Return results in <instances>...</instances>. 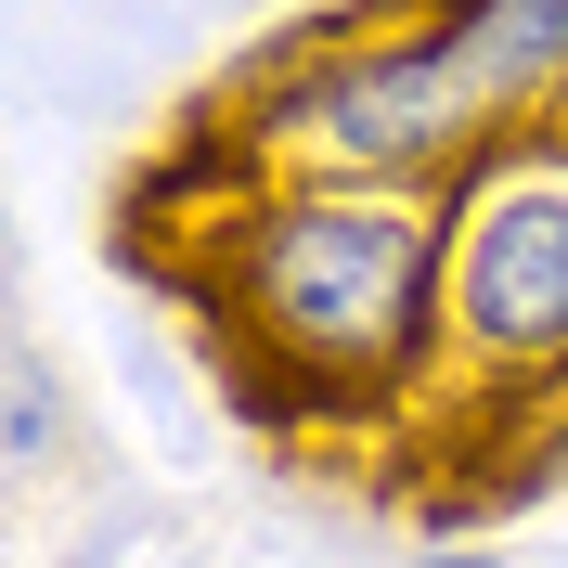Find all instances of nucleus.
Instances as JSON below:
<instances>
[{
    "label": "nucleus",
    "instance_id": "1",
    "mask_svg": "<svg viewBox=\"0 0 568 568\" xmlns=\"http://www.w3.org/2000/svg\"><path fill=\"white\" fill-rule=\"evenodd\" d=\"M181 297L272 414L414 426L439 375V207L426 194H323V181H207L181 220Z\"/></svg>",
    "mask_w": 568,
    "mask_h": 568
},
{
    "label": "nucleus",
    "instance_id": "4",
    "mask_svg": "<svg viewBox=\"0 0 568 568\" xmlns=\"http://www.w3.org/2000/svg\"><path fill=\"white\" fill-rule=\"evenodd\" d=\"M65 453H78L65 375H52V349H39V336H13V349H0V478H13V491H39Z\"/></svg>",
    "mask_w": 568,
    "mask_h": 568
},
{
    "label": "nucleus",
    "instance_id": "3",
    "mask_svg": "<svg viewBox=\"0 0 568 568\" xmlns=\"http://www.w3.org/2000/svg\"><path fill=\"white\" fill-rule=\"evenodd\" d=\"M568 400V130L504 142L439 207V375L426 439H504Z\"/></svg>",
    "mask_w": 568,
    "mask_h": 568
},
{
    "label": "nucleus",
    "instance_id": "2",
    "mask_svg": "<svg viewBox=\"0 0 568 568\" xmlns=\"http://www.w3.org/2000/svg\"><path fill=\"white\" fill-rule=\"evenodd\" d=\"M517 116H504L465 0H349L284 27L233 91L207 142H181L207 181H323V194H426L453 207L491 169Z\"/></svg>",
    "mask_w": 568,
    "mask_h": 568
},
{
    "label": "nucleus",
    "instance_id": "5",
    "mask_svg": "<svg viewBox=\"0 0 568 568\" xmlns=\"http://www.w3.org/2000/svg\"><path fill=\"white\" fill-rule=\"evenodd\" d=\"M400 568H517V556H478V542H439V556H400Z\"/></svg>",
    "mask_w": 568,
    "mask_h": 568
}]
</instances>
